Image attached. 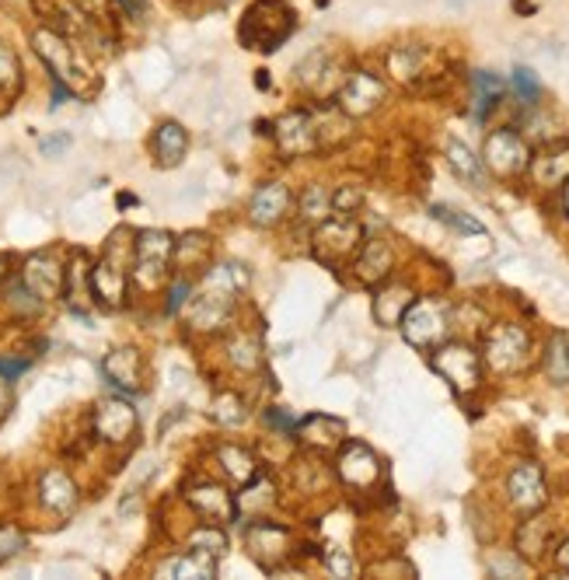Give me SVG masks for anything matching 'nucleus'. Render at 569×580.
Segmentation results:
<instances>
[{"label":"nucleus","mask_w":569,"mask_h":580,"mask_svg":"<svg viewBox=\"0 0 569 580\" xmlns=\"http://www.w3.org/2000/svg\"><path fill=\"white\" fill-rule=\"evenodd\" d=\"M486 161L493 172L514 175V172H521V168H528L531 154H528V144H524L514 130H496L493 137L486 140Z\"/></svg>","instance_id":"423d86ee"},{"label":"nucleus","mask_w":569,"mask_h":580,"mask_svg":"<svg viewBox=\"0 0 569 580\" xmlns=\"http://www.w3.org/2000/svg\"><path fill=\"white\" fill-rule=\"evenodd\" d=\"M388 270H391V249H388V245H384V242H367V245H364V256L357 259L360 280L374 284V280H381Z\"/></svg>","instance_id":"412c9836"},{"label":"nucleus","mask_w":569,"mask_h":580,"mask_svg":"<svg viewBox=\"0 0 569 580\" xmlns=\"http://www.w3.org/2000/svg\"><path fill=\"white\" fill-rule=\"evenodd\" d=\"M18 81H21V67H18V60H14V53L11 49L0 42V95H7V91H14L18 88Z\"/></svg>","instance_id":"c756f323"},{"label":"nucleus","mask_w":569,"mask_h":580,"mask_svg":"<svg viewBox=\"0 0 569 580\" xmlns=\"http://www.w3.org/2000/svg\"><path fill=\"white\" fill-rule=\"evenodd\" d=\"M398 325H402L405 339H409L412 346H423L426 350V346H433L437 339H444L447 311H444V304H437V301H412Z\"/></svg>","instance_id":"f03ea898"},{"label":"nucleus","mask_w":569,"mask_h":580,"mask_svg":"<svg viewBox=\"0 0 569 580\" xmlns=\"http://www.w3.org/2000/svg\"><path fill=\"white\" fill-rule=\"evenodd\" d=\"M433 367L444 381H451L454 392H472L479 385V357L468 346H444L433 353Z\"/></svg>","instance_id":"20e7f679"},{"label":"nucleus","mask_w":569,"mask_h":580,"mask_svg":"<svg viewBox=\"0 0 569 580\" xmlns=\"http://www.w3.org/2000/svg\"><path fill=\"white\" fill-rule=\"evenodd\" d=\"M189 504L196 507L203 518H213V521H234V514H238L231 493L220 490V486H213V483L196 486V490L189 493Z\"/></svg>","instance_id":"4468645a"},{"label":"nucleus","mask_w":569,"mask_h":580,"mask_svg":"<svg viewBox=\"0 0 569 580\" xmlns=\"http://www.w3.org/2000/svg\"><path fill=\"white\" fill-rule=\"evenodd\" d=\"M412 304V290L409 287H388L378 294V304H374V315L381 318L384 325H395L402 322L405 308Z\"/></svg>","instance_id":"4be33fe9"},{"label":"nucleus","mask_w":569,"mask_h":580,"mask_svg":"<svg viewBox=\"0 0 569 580\" xmlns=\"http://www.w3.org/2000/svg\"><path fill=\"white\" fill-rule=\"evenodd\" d=\"M287 207H290V189L283 182H269V186H262L252 196V221L259 228H273V224L283 221Z\"/></svg>","instance_id":"9b49d317"},{"label":"nucleus","mask_w":569,"mask_h":580,"mask_svg":"<svg viewBox=\"0 0 569 580\" xmlns=\"http://www.w3.org/2000/svg\"><path fill=\"white\" fill-rule=\"evenodd\" d=\"M91 290H95V297L102 304H119L123 301V290H126V273H123V266H116V256H105L102 263L91 270Z\"/></svg>","instance_id":"ddd939ff"},{"label":"nucleus","mask_w":569,"mask_h":580,"mask_svg":"<svg viewBox=\"0 0 569 580\" xmlns=\"http://www.w3.org/2000/svg\"><path fill=\"white\" fill-rule=\"evenodd\" d=\"M545 367H549L552 381L566 385L569 381V339L566 336H556L549 346V357H545Z\"/></svg>","instance_id":"a878e982"},{"label":"nucleus","mask_w":569,"mask_h":580,"mask_svg":"<svg viewBox=\"0 0 569 580\" xmlns=\"http://www.w3.org/2000/svg\"><path fill=\"white\" fill-rule=\"evenodd\" d=\"M472 84H475V116L486 119V112L503 98V77L489 74V70H475Z\"/></svg>","instance_id":"5701e85b"},{"label":"nucleus","mask_w":569,"mask_h":580,"mask_svg":"<svg viewBox=\"0 0 569 580\" xmlns=\"http://www.w3.org/2000/svg\"><path fill=\"white\" fill-rule=\"evenodd\" d=\"M531 175H535L542 186H559V182L569 179V144L552 147L542 158L531 161Z\"/></svg>","instance_id":"aec40b11"},{"label":"nucleus","mask_w":569,"mask_h":580,"mask_svg":"<svg viewBox=\"0 0 569 580\" xmlns=\"http://www.w3.org/2000/svg\"><path fill=\"white\" fill-rule=\"evenodd\" d=\"M186 130L179 123H161L158 133H154V154L165 168H175L182 158H186Z\"/></svg>","instance_id":"6ab92c4d"},{"label":"nucleus","mask_w":569,"mask_h":580,"mask_svg":"<svg viewBox=\"0 0 569 580\" xmlns=\"http://www.w3.org/2000/svg\"><path fill=\"white\" fill-rule=\"evenodd\" d=\"M25 371H28V360H4L0 357V378L14 381L18 374H25Z\"/></svg>","instance_id":"f704fd0d"},{"label":"nucleus","mask_w":569,"mask_h":580,"mask_svg":"<svg viewBox=\"0 0 569 580\" xmlns=\"http://www.w3.org/2000/svg\"><path fill=\"white\" fill-rule=\"evenodd\" d=\"M189 546L196 549V553L220 556L227 549V539H224V532H217V528H199V532L189 539Z\"/></svg>","instance_id":"cd10ccee"},{"label":"nucleus","mask_w":569,"mask_h":580,"mask_svg":"<svg viewBox=\"0 0 569 580\" xmlns=\"http://www.w3.org/2000/svg\"><path fill=\"white\" fill-rule=\"evenodd\" d=\"M507 493H510V504L517 507V511L531 514L538 511V507L545 504V476L542 469H538L535 462H521L514 472L507 476Z\"/></svg>","instance_id":"39448f33"},{"label":"nucleus","mask_w":569,"mask_h":580,"mask_svg":"<svg viewBox=\"0 0 569 580\" xmlns=\"http://www.w3.org/2000/svg\"><path fill=\"white\" fill-rule=\"evenodd\" d=\"M276 137H280V147L287 154H304L315 147V130H311V119L308 116H287L280 119V126H276Z\"/></svg>","instance_id":"dca6fc26"},{"label":"nucleus","mask_w":569,"mask_h":580,"mask_svg":"<svg viewBox=\"0 0 569 580\" xmlns=\"http://www.w3.org/2000/svg\"><path fill=\"white\" fill-rule=\"evenodd\" d=\"M419 60H423V56H419V49L402 46V49H395V53H391V70H395L398 77H412L419 70Z\"/></svg>","instance_id":"72a5a7b5"},{"label":"nucleus","mask_w":569,"mask_h":580,"mask_svg":"<svg viewBox=\"0 0 569 580\" xmlns=\"http://www.w3.org/2000/svg\"><path fill=\"white\" fill-rule=\"evenodd\" d=\"M556 563H559V567H563V570H569V539L556 549Z\"/></svg>","instance_id":"79ce46f5"},{"label":"nucleus","mask_w":569,"mask_h":580,"mask_svg":"<svg viewBox=\"0 0 569 580\" xmlns=\"http://www.w3.org/2000/svg\"><path fill=\"white\" fill-rule=\"evenodd\" d=\"M7 560V553H4V549H0V563H4Z\"/></svg>","instance_id":"a18cd8bd"},{"label":"nucleus","mask_w":569,"mask_h":580,"mask_svg":"<svg viewBox=\"0 0 569 580\" xmlns=\"http://www.w3.org/2000/svg\"><path fill=\"white\" fill-rule=\"evenodd\" d=\"M357 203H360V193H353V189L346 186V189H339V193H336V200H332V207H336L339 214H343V210L357 207Z\"/></svg>","instance_id":"c9c22d12"},{"label":"nucleus","mask_w":569,"mask_h":580,"mask_svg":"<svg viewBox=\"0 0 569 580\" xmlns=\"http://www.w3.org/2000/svg\"><path fill=\"white\" fill-rule=\"evenodd\" d=\"M329 207H332V200L325 196V189H318V186H311L308 193L301 196V210L308 221H325V217H329Z\"/></svg>","instance_id":"c85d7f7f"},{"label":"nucleus","mask_w":569,"mask_h":580,"mask_svg":"<svg viewBox=\"0 0 569 580\" xmlns=\"http://www.w3.org/2000/svg\"><path fill=\"white\" fill-rule=\"evenodd\" d=\"M357 238H360V228L353 221H343V217H336V221H322V228H318V252H322V259L336 263V259L353 256Z\"/></svg>","instance_id":"6e6552de"},{"label":"nucleus","mask_w":569,"mask_h":580,"mask_svg":"<svg viewBox=\"0 0 569 580\" xmlns=\"http://www.w3.org/2000/svg\"><path fill=\"white\" fill-rule=\"evenodd\" d=\"M25 284L35 297H56L63 287V273L56 270L53 259L46 256H35L28 259V270H25Z\"/></svg>","instance_id":"2eb2a0df"},{"label":"nucleus","mask_w":569,"mask_h":580,"mask_svg":"<svg viewBox=\"0 0 569 580\" xmlns=\"http://www.w3.org/2000/svg\"><path fill=\"white\" fill-rule=\"evenodd\" d=\"M381 98H384V84L374 74L360 70V74H353L350 81H346L343 95H339V105H343L350 116H364V112H371Z\"/></svg>","instance_id":"9d476101"},{"label":"nucleus","mask_w":569,"mask_h":580,"mask_svg":"<svg viewBox=\"0 0 569 580\" xmlns=\"http://www.w3.org/2000/svg\"><path fill=\"white\" fill-rule=\"evenodd\" d=\"M119 4H123L126 11L133 14V18H140V14H144V7H147V0H119Z\"/></svg>","instance_id":"a19ab883"},{"label":"nucleus","mask_w":569,"mask_h":580,"mask_svg":"<svg viewBox=\"0 0 569 580\" xmlns=\"http://www.w3.org/2000/svg\"><path fill=\"white\" fill-rule=\"evenodd\" d=\"M35 49H39V56L49 63V70H53L56 81H67L74 84V56H70L67 42L60 39V35L53 32H35Z\"/></svg>","instance_id":"f8f14e48"},{"label":"nucleus","mask_w":569,"mask_h":580,"mask_svg":"<svg viewBox=\"0 0 569 580\" xmlns=\"http://www.w3.org/2000/svg\"><path fill=\"white\" fill-rule=\"evenodd\" d=\"M186 297H189V284H175L172 287V301H168V311H179Z\"/></svg>","instance_id":"58836bf2"},{"label":"nucleus","mask_w":569,"mask_h":580,"mask_svg":"<svg viewBox=\"0 0 569 580\" xmlns=\"http://www.w3.org/2000/svg\"><path fill=\"white\" fill-rule=\"evenodd\" d=\"M95 427H98V434H102L105 441L119 444V441H126V437L133 434V427H137V413H133L130 402L105 399L102 406H98V413H95Z\"/></svg>","instance_id":"1a4fd4ad"},{"label":"nucleus","mask_w":569,"mask_h":580,"mask_svg":"<svg viewBox=\"0 0 569 580\" xmlns=\"http://www.w3.org/2000/svg\"><path fill=\"white\" fill-rule=\"evenodd\" d=\"M105 378L112 381V385L126 388V392H137V381H140V357L133 350H116L105 357L102 364Z\"/></svg>","instance_id":"a211bd4d"},{"label":"nucleus","mask_w":569,"mask_h":580,"mask_svg":"<svg viewBox=\"0 0 569 580\" xmlns=\"http://www.w3.org/2000/svg\"><path fill=\"white\" fill-rule=\"evenodd\" d=\"M339 476H343V483L357 486V490H367V486L378 483L381 476V462L378 455H374L367 444H346V451L339 455Z\"/></svg>","instance_id":"0eeeda50"},{"label":"nucleus","mask_w":569,"mask_h":580,"mask_svg":"<svg viewBox=\"0 0 569 580\" xmlns=\"http://www.w3.org/2000/svg\"><path fill=\"white\" fill-rule=\"evenodd\" d=\"M514 88H517V95H521V102H528V105H535L538 95H542V88H538V77L531 74L528 67H517L514 70Z\"/></svg>","instance_id":"2f4dec72"},{"label":"nucleus","mask_w":569,"mask_h":580,"mask_svg":"<svg viewBox=\"0 0 569 580\" xmlns=\"http://www.w3.org/2000/svg\"><path fill=\"white\" fill-rule=\"evenodd\" d=\"M213 416H217L220 423H241V416H245V409H241V399L238 395H220L217 402H213Z\"/></svg>","instance_id":"473e14b6"},{"label":"nucleus","mask_w":569,"mask_h":580,"mask_svg":"<svg viewBox=\"0 0 569 580\" xmlns=\"http://www.w3.org/2000/svg\"><path fill=\"white\" fill-rule=\"evenodd\" d=\"M266 423H273V427H280V430H297V420L283 416L280 409H266Z\"/></svg>","instance_id":"4c0bfd02"},{"label":"nucleus","mask_w":569,"mask_h":580,"mask_svg":"<svg viewBox=\"0 0 569 580\" xmlns=\"http://www.w3.org/2000/svg\"><path fill=\"white\" fill-rule=\"evenodd\" d=\"M528 332L521 325H496L486 339V360L493 364V371H517L528 360Z\"/></svg>","instance_id":"7ed1b4c3"},{"label":"nucleus","mask_w":569,"mask_h":580,"mask_svg":"<svg viewBox=\"0 0 569 580\" xmlns=\"http://www.w3.org/2000/svg\"><path fill=\"white\" fill-rule=\"evenodd\" d=\"M4 409H7V392H4V385H0V416H4Z\"/></svg>","instance_id":"37998d69"},{"label":"nucleus","mask_w":569,"mask_h":580,"mask_svg":"<svg viewBox=\"0 0 569 580\" xmlns=\"http://www.w3.org/2000/svg\"><path fill=\"white\" fill-rule=\"evenodd\" d=\"M168 574H175V577H210L213 574V556L196 553V549H192L189 556H182V560H175L172 567H168Z\"/></svg>","instance_id":"bb28decb"},{"label":"nucleus","mask_w":569,"mask_h":580,"mask_svg":"<svg viewBox=\"0 0 569 580\" xmlns=\"http://www.w3.org/2000/svg\"><path fill=\"white\" fill-rule=\"evenodd\" d=\"M217 458H220V465H224V469L231 472L234 479H238V483H252V479H255V462H252V455H248V451L224 444V448H217Z\"/></svg>","instance_id":"393cba45"},{"label":"nucleus","mask_w":569,"mask_h":580,"mask_svg":"<svg viewBox=\"0 0 569 580\" xmlns=\"http://www.w3.org/2000/svg\"><path fill=\"white\" fill-rule=\"evenodd\" d=\"M42 504H46L49 511H56V514H70V511H74L77 490H74V483H70V479L63 476L60 469H53V472H46V476H42Z\"/></svg>","instance_id":"f3484780"},{"label":"nucleus","mask_w":569,"mask_h":580,"mask_svg":"<svg viewBox=\"0 0 569 580\" xmlns=\"http://www.w3.org/2000/svg\"><path fill=\"white\" fill-rule=\"evenodd\" d=\"M563 203H566V214H569V179H566V196H563Z\"/></svg>","instance_id":"c03bdc74"},{"label":"nucleus","mask_w":569,"mask_h":580,"mask_svg":"<svg viewBox=\"0 0 569 580\" xmlns=\"http://www.w3.org/2000/svg\"><path fill=\"white\" fill-rule=\"evenodd\" d=\"M175 242L168 231H140L133 256H137V280L144 287H158L165 280V270L172 263Z\"/></svg>","instance_id":"f257e3e1"},{"label":"nucleus","mask_w":569,"mask_h":580,"mask_svg":"<svg viewBox=\"0 0 569 580\" xmlns=\"http://www.w3.org/2000/svg\"><path fill=\"white\" fill-rule=\"evenodd\" d=\"M329 567L336 570L339 577H353V560H346L343 553H329Z\"/></svg>","instance_id":"e433bc0d"},{"label":"nucleus","mask_w":569,"mask_h":580,"mask_svg":"<svg viewBox=\"0 0 569 580\" xmlns=\"http://www.w3.org/2000/svg\"><path fill=\"white\" fill-rule=\"evenodd\" d=\"M70 144V137H53V140H42V151L46 154H56V151H63V147Z\"/></svg>","instance_id":"ea45409f"},{"label":"nucleus","mask_w":569,"mask_h":580,"mask_svg":"<svg viewBox=\"0 0 569 580\" xmlns=\"http://www.w3.org/2000/svg\"><path fill=\"white\" fill-rule=\"evenodd\" d=\"M433 217H437V221H444L447 228H454V231H468V235H482V224H479V221H472V217L458 214V210H451V207H433Z\"/></svg>","instance_id":"7c9ffc66"},{"label":"nucleus","mask_w":569,"mask_h":580,"mask_svg":"<svg viewBox=\"0 0 569 580\" xmlns=\"http://www.w3.org/2000/svg\"><path fill=\"white\" fill-rule=\"evenodd\" d=\"M447 161H451V168L461 175V179L475 182V186H482L486 182V175H482V165L479 158H475L472 151H468L461 140H447Z\"/></svg>","instance_id":"b1692460"}]
</instances>
